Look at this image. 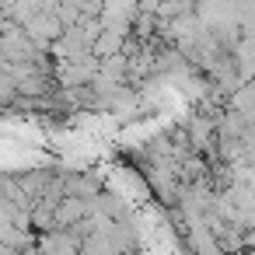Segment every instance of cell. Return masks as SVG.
<instances>
[{"mask_svg": "<svg viewBox=\"0 0 255 255\" xmlns=\"http://www.w3.org/2000/svg\"><path fill=\"white\" fill-rule=\"evenodd\" d=\"M185 245H189V252H196V255H220V245H217V238L206 231L203 220L185 224Z\"/></svg>", "mask_w": 255, "mask_h": 255, "instance_id": "6da1fadb", "label": "cell"}]
</instances>
